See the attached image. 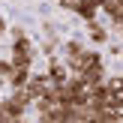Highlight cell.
<instances>
[{
    "mask_svg": "<svg viewBox=\"0 0 123 123\" xmlns=\"http://www.w3.org/2000/svg\"><path fill=\"white\" fill-rule=\"evenodd\" d=\"M63 63L69 66L72 75H81V72H87V69H93V66H99V63H102V54H99V51H87V48H81L78 54L63 57Z\"/></svg>",
    "mask_w": 123,
    "mask_h": 123,
    "instance_id": "obj_1",
    "label": "cell"
},
{
    "mask_svg": "<svg viewBox=\"0 0 123 123\" xmlns=\"http://www.w3.org/2000/svg\"><path fill=\"white\" fill-rule=\"evenodd\" d=\"M60 84L54 81L51 75H48V72H39V75H30L27 78V84H24V90H27L30 93V99H42V96H54V90H57Z\"/></svg>",
    "mask_w": 123,
    "mask_h": 123,
    "instance_id": "obj_2",
    "label": "cell"
},
{
    "mask_svg": "<svg viewBox=\"0 0 123 123\" xmlns=\"http://www.w3.org/2000/svg\"><path fill=\"white\" fill-rule=\"evenodd\" d=\"M12 66H33V42H30V36H15L12 39V54H9Z\"/></svg>",
    "mask_w": 123,
    "mask_h": 123,
    "instance_id": "obj_3",
    "label": "cell"
},
{
    "mask_svg": "<svg viewBox=\"0 0 123 123\" xmlns=\"http://www.w3.org/2000/svg\"><path fill=\"white\" fill-rule=\"evenodd\" d=\"M105 84H108V102H111V108H123V75H111Z\"/></svg>",
    "mask_w": 123,
    "mask_h": 123,
    "instance_id": "obj_4",
    "label": "cell"
},
{
    "mask_svg": "<svg viewBox=\"0 0 123 123\" xmlns=\"http://www.w3.org/2000/svg\"><path fill=\"white\" fill-rule=\"evenodd\" d=\"M45 72H48L57 84H66V78H69V66H66L57 54H51V57H48V69H45Z\"/></svg>",
    "mask_w": 123,
    "mask_h": 123,
    "instance_id": "obj_5",
    "label": "cell"
},
{
    "mask_svg": "<svg viewBox=\"0 0 123 123\" xmlns=\"http://www.w3.org/2000/svg\"><path fill=\"white\" fill-rule=\"evenodd\" d=\"M72 12H75L78 18H84V21H93L96 15H99V3L96 0H75V6H72Z\"/></svg>",
    "mask_w": 123,
    "mask_h": 123,
    "instance_id": "obj_6",
    "label": "cell"
},
{
    "mask_svg": "<svg viewBox=\"0 0 123 123\" xmlns=\"http://www.w3.org/2000/svg\"><path fill=\"white\" fill-rule=\"evenodd\" d=\"M102 12L108 15V21H111L117 30L123 27V3H117V0H105V3H102Z\"/></svg>",
    "mask_w": 123,
    "mask_h": 123,
    "instance_id": "obj_7",
    "label": "cell"
},
{
    "mask_svg": "<svg viewBox=\"0 0 123 123\" xmlns=\"http://www.w3.org/2000/svg\"><path fill=\"white\" fill-rule=\"evenodd\" d=\"M81 78H84V84L87 87H96V84H102L105 81V63H99V66H93V69H87V72H81Z\"/></svg>",
    "mask_w": 123,
    "mask_h": 123,
    "instance_id": "obj_8",
    "label": "cell"
},
{
    "mask_svg": "<svg viewBox=\"0 0 123 123\" xmlns=\"http://www.w3.org/2000/svg\"><path fill=\"white\" fill-rule=\"evenodd\" d=\"M27 78H30V69H27V66H12L6 84H9V87H24V84H27Z\"/></svg>",
    "mask_w": 123,
    "mask_h": 123,
    "instance_id": "obj_9",
    "label": "cell"
},
{
    "mask_svg": "<svg viewBox=\"0 0 123 123\" xmlns=\"http://www.w3.org/2000/svg\"><path fill=\"white\" fill-rule=\"evenodd\" d=\"M87 30H90V39H93L96 45H105V42H108V27H102L96 18H93V21H87Z\"/></svg>",
    "mask_w": 123,
    "mask_h": 123,
    "instance_id": "obj_10",
    "label": "cell"
},
{
    "mask_svg": "<svg viewBox=\"0 0 123 123\" xmlns=\"http://www.w3.org/2000/svg\"><path fill=\"white\" fill-rule=\"evenodd\" d=\"M81 42H78V39H69V42H63V45H60V54H63V57H69V54H78V51H81Z\"/></svg>",
    "mask_w": 123,
    "mask_h": 123,
    "instance_id": "obj_11",
    "label": "cell"
},
{
    "mask_svg": "<svg viewBox=\"0 0 123 123\" xmlns=\"http://www.w3.org/2000/svg\"><path fill=\"white\" fill-rule=\"evenodd\" d=\"M9 72H12V60L9 57H0V81H6Z\"/></svg>",
    "mask_w": 123,
    "mask_h": 123,
    "instance_id": "obj_12",
    "label": "cell"
},
{
    "mask_svg": "<svg viewBox=\"0 0 123 123\" xmlns=\"http://www.w3.org/2000/svg\"><path fill=\"white\" fill-rule=\"evenodd\" d=\"M60 6H63V9H72V6H75V0H57Z\"/></svg>",
    "mask_w": 123,
    "mask_h": 123,
    "instance_id": "obj_13",
    "label": "cell"
},
{
    "mask_svg": "<svg viewBox=\"0 0 123 123\" xmlns=\"http://www.w3.org/2000/svg\"><path fill=\"white\" fill-rule=\"evenodd\" d=\"M3 30H6V21H3V18H0V36H3Z\"/></svg>",
    "mask_w": 123,
    "mask_h": 123,
    "instance_id": "obj_14",
    "label": "cell"
},
{
    "mask_svg": "<svg viewBox=\"0 0 123 123\" xmlns=\"http://www.w3.org/2000/svg\"><path fill=\"white\" fill-rule=\"evenodd\" d=\"M96 3H99V9H102V3H105V0H96Z\"/></svg>",
    "mask_w": 123,
    "mask_h": 123,
    "instance_id": "obj_15",
    "label": "cell"
},
{
    "mask_svg": "<svg viewBox=\"0 0 123 123\" xmlns=\"http://www.w3.org/2000/svg\"><path fill=\"white\" fill-rule=\"evenodd\" d=\"M120 36H123V27H120Z\"/></svg>",
    "mask_w": 123,
    "mask_h": 123,
    "instance_id": "obj_16",
    "label": "cell"
},
{
    "mask_svg": "<svg viewBox=\"0 0 123 123\" xmlns=\"http://www.w3.org/2000/svg\"><path fill=\"white\" fill-rule=\"evenodd\" d=\"M117 3H123V0H117Z\"/></svg>",
    "mask_w": 123,
    "mask_h": 123,
    "instance_id": "obj_17",
    "label": "cell"
}]
</instances>
